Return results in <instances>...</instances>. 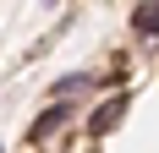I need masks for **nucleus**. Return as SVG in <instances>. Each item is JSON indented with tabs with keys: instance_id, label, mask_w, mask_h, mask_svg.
I'll use <instances>...</instances> for the list:
<instances>
[{
	"instance_id": "nucleus-4",
	"label": "nucleus",
	"mask_w": 159,
	"mask_h": 153,
	"mask_svg": "<svg viewBox=\"0 0 159 153\" xmlns=\"http://www.w3.org/2000/svg\"><path fill=\"white\" fill-rule=\"evenodd\" d=\"M88 88H93V76H66V82H55V98H77Z\"/></svg>"
},
{
	"instance_id": "nucleus-2",
	"label": "nucleus",
	"mask_w": 159,
	"mask_h": 153,
	"mask_svg": "<svg viewBox=\"0 0 159 153\" xmlns=\"http://www.w3.org/2000/svg\"><path fill=\"white\" fill-rule=\"evenodd\" d=\"M66 115H71V109L55 98V109H44V115H39V126H33V142H44L49 131H61V126H66Z\"/></svg>"
},
{
	"instance_id": "nucleus-3",
	"label": "nucleus",
	"mask_w": 159,
	"mask_h": 153,
	"mask_svg": "<svg viewBox=\"0 0 159 153\" xmlns=\"http://www.w3.org/2000/svg\"><path fill=\"white\" fill-rule=\"evenodd\" d=\"M132 22H137V33H148V38H159V0H143V6L132 11Z\"/></svg>"
},
{
	"instance_id": "nucleus-1",
	"label": "nucleus",
	"mask_w": 159,
	"mask_h": 153,
	"mask_svg": "<svg viewBox=\"0 0 159 153\" xmlns=\"http://www.w3.org/2000/svg\"><path fill=\"white\" fill-rule=\"evenodd\" d=\"M121 120H126V93H115V98H104V104L93 109V120H88V126H93V137H104V131H115Z\"/></svg>"
}]
</instances>
